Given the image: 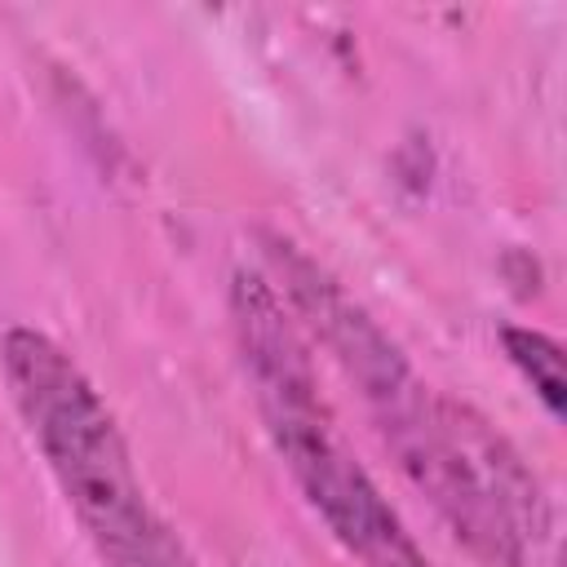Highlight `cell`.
Here are the masks:
<instances>
[{"label":"cell","instance_id":"cell-1","mask_svg":"<svg viewBox=\"0 0 567 567\" xmlns=\"http://www.w3.org/2000/svg\"><path fill=\"white\" fill-rule=\"evenodd\" d=\"M292 315L359 385L399 470L447 532L483 567H527L549 536V501L518 447L478 408L425 385L399 341L328 270L292 284Z\"/></svg>","mask_w":567,"mask_h":567},{"label":"cell","instance_id":"cell-3","mask_svg":"<svg viewBox=\"0 0 567 567\" xmlns=\"http://www.w3.org/2000/svg\"><path fill=\"white\" fill-rule=\"evenodd\" d=\"M0 372L31 443L106 567H199L146 501L115 412L49 332L13 323L0 341Z\"/></svg>","mask_w":567,"mask_h":567},{"label":"cell","instance_id":"cell-4","mask_svg":"<svg viewBox=\"0 0 567 567\" xmlns=\"http://www.w3.org/2000/svg\"><path fill=\"white\" fill-rule=\"evenodd\" d=\"M501 346L509 354V363L523 372V381L536 390V399L545 403V412L558 421L563 416V346L540 332V328H518V323H505L501 328Z\"/></svg>","mask_w":567,"mask_h":567},{"label":"cell","instance_id":"cell-2","mask_svg":"<svg viewBox=\"0 0 567 567\" xmlns=\"http://www.w3.org/2000/svg\"><path fill=\"white\" fill-rule=\"evenodd\" d=\"M230 328L261 425L332 540L359 567H430L399 509L341 443L301 323L261 270H235Z\"/></svg>","mask_w":567,"mask_h":567}]
</instances>
